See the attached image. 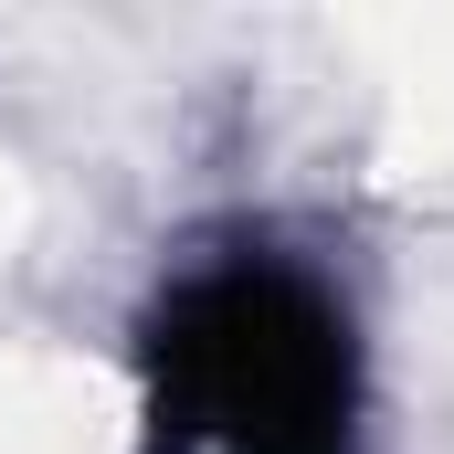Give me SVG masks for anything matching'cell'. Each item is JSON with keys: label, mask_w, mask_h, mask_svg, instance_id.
<instances>
[{"label": "cell", "mask_w": 454, "mask_h": 454, "mask_svg": "<svg viewBox=\"0 0 454 454\" xmlns=\"http://www.w3.org/2000/svg\"><path fill=\"white\" fill-rule=\"evenodd\" d=\"M359 348L296 264H212L148 328L159 454H348Z\"/></svg>", "instance_id": "cell-1"}]
</instances>
